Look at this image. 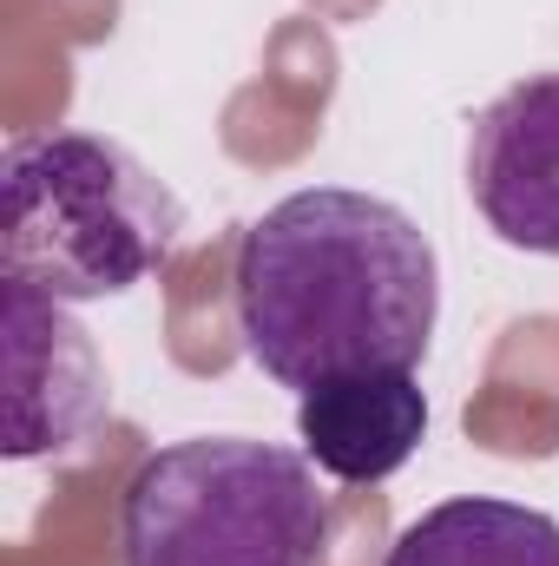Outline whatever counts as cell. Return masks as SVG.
<instances>
[{"label":"cell","mask_w":559,"mask_h":566,"mask_svg":"<svg viewBox=\"0 0 559 566\" xmlns=\"http://www.w3.org/2000/svg\"><path fill=\"white\" fill-rule=\"evenodd\" d=\"M421 434H428V396H421L415 369L336 376L296 402L303 454L349 488H369V481H389L395 468H409Z\"/></svg>","instance_id":"obj_6"},{"label":"cell","mask_w":559,"mask_h":566,"mask_svg":"<svg viewBox=\"0 0 559 566\" xmlns=\"http://www.w3.org/2000/svg\"><path fill=\"white\" fill-rule=\"evenodd\" d=\"M178 238V191L106 133H33L0 158V277L99 303L165 271Z\"/></svg>","instance_id":"obj_2"},{"label":"cell","mask_w":559,"mask_h":566,"mask_svg":"<svg viewBox=\"0 0 559 566\" xmlns=\"http://www.w3.org/2000/svg\"><path fill=\"white\" fill-rule=\"evenodd\" d=\"M0 389H7V461L80 448L106 416V363L73 323V303L0 277Z\"/></svg>","instance_id":"obj_4"},{"label":"cell","mask_w":559,"mask_h":566,"mask_svg":"<svg viewBox=\"0 0 559 566\" xmlns=\"http://www.w3.org/2000/svg\"><path fill=\"white\" fill-rule=\"evenodd\" d=\"M329 494L303 448L191 434L145 454L119 494L126 566H316Z\"/></svg>","instance_id":"obj_3"},{"label":"cell","mask_w":559,"mask_h":566,"mask_svg":"<svg viewBox=\"0 0 559 566\" xmlns=\"http://www.w3.org/2000/svg\"><path fill=\"white\" fill-rule=\"evenodd\" d=\"M467 198L527 258H559V73L514 80L467 133Z\"/></svg>","instance_id":"obj_5"},{"label":"cell","mask_w":559,"mask_h":566,"mask_svg":"<svg viewBox=\"0 0 559 566\" xmlns=\"http://www.w3.org/2000/svg\"><path fill=\"white\" fill-rule=\"evenodd\" d=\"M244 356L296 396L362 369H415L441 316V264L415 218L356 185L277 198L231 271Z\"/></svg>","instance_id":"obj_1"},{"label":"cell","mask_w":559,"mask_h":566,"mask_svg":"<svg viewBox=\"0 0 559 566\" xmlns=\"http://www.w3.org/2000/svg\"><path fill=\"white\" fill-rule=\"evenodd\" d=\"M382 566H559V521L520 501L461 494L409 521Z\"/></svg>","instance_id":"obj_7"}]
</instances>
